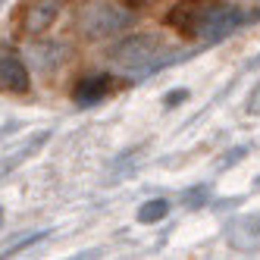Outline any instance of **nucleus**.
Listing matches in <instances>:
<instances>
[{
	"mask_svg": "<svg viewBox=\"0 0 260 260\" xmlns=\"http://www.w3.org/2000/svg\"><path fill=\"white\" fill-rule=\"evenodd\" d=\"M185 201H188V207H201V204L207 201V188H194V191H188V194H185Z\"/></svg>",
	"mask_w": 260,
	"mask_h": 260,
	"instance_id": "9d476101",
	"label": "nucleus"
},
{
	"mask_svg": "<svg viewBox=\"0 0 260 260\" xmlns=\"http://www.w3.org/2000/svg\"><path fill=\"white\" fill-rule=\"evenodd\" d=\"M176 101H185V91H176V94H166V107H176Z\"/></svg>",
	"mask_w": 260,
	"mask_h": 260,
	"instance_id": "f8f14e48",
	"label": "nucleus"
},
{
	"mask_svg": "<svg viewBox=\"0 0 260 260\" xmlns=\"http://www.w3.org/2000/svg\"><path fill=\"white\" fill-rule=\"evenodd\" d=\"M125 25H132V13L119 4H107V0H91L79 10V28L85 38H94V41H104V38H113L119 35Z\"/></svg>",
	"mask_w": 260,
	"mask_h": 260,
	"instance_id": "7ed1b4c3",
	"label": "nucleus"
},
{
	"mask_svg": "<svg viewBox=\"0 0 260 260\" xmlns=\"http://www.w3.org/2000/svg\"><path fill=\"white\" fill-rule=\"evenodd\" d=\"M166 213H170V201L154 198V201L141 204V210H138V222H157V219H163Z\"/></svg>",
	"mask_w": 260,
	"mask_h": 260,
	"instance_id": "6e6552de",
	"label": "nucleus"
},
{
	"mask_svg": "<svg viewBox=\"0 0 260 260\" xmlns=\"http://www.w3.org/2000/svg\"><path fill=\"white\" fill-rule=\"evenodd\" d=\"M41 238H47V232H35V235H22L19 241H13V245L4 251V257H13V254H19L22 248H31L35 241H41Z\"/></svg>",
	"mask_w": 260,
	"mask_h": 260,
	"instance_id": "1a4fd4ad",
	"label": "nucleus"
},
{
	"mask_svg": "<svg viewBox=\"0 0 260 260\" xmlns=\"http://www.w3.org/2000/svg\"><path fill=\"white\" fill-rule=\"evenodd\" d=\"M0 226H4V210H0Z\"/></svg>",
	"mask_w": 260,
	"mask_h": 260,
	"instance_id": "4468645a",
	"label": "nucleus"
},
{
	"mask_svg": "<svg viewBox=\"0 0 260 260\" xmlns=\"http://www.w3.org/2000/svg\"><path fill=\"white\" fill-rule=\"evenodd\" d=\"M110 60L122 72H147L170 60V47L157 35H132V38H125L113 47Z\"/></svg>",
	"mask_w": 260,
	"mask_h": 260,
	"instance_id": "f03ea898",
	"label": "nucleus"
},
{
	"mask_svg": "<svg viewBox=\"0 0 260 260\" xmlns=\"http://www.w3.org/2000/svg\"><path fill=\"white\" fill-rule=\"evenodd\" d=\"M125 4H147V0H125Z\"/></svg>",
	"mask_w": 260,
	"mask_h": 260,
	"instance_id": "ddd939ff",
	"label": "nucleus"
},
{
	"mask_svg": "<svg viewBox=\"0 0 260 260\" xmlns=\"http://www.w3.org/2000/svg\"><path fill=\"white\" fill-rule=\"evenodd\" d=\"M248 16L232 4H213V7H198L194 0H185L170 13V22L182 31L194 35V38H222V35L235 31Z\"/></svg>",
	"mask_w": 260,
	"mask_h": 260,
	"instance_id": "f257e3e1",
	"label": "nucleus"
},
{
	"mask_svg": "<svg viewBox=\"0 0 260 260\" xmlns=\"http://www.w3.org/2000/svg\"><path fill=\"white\" fill-rule=\"evenodd\" d=\"M28 69L22 63V57L16 50L4 47L0 50V88L10 91V94H25L28 91Z\"/></svg>",
	"mask_w": 260,
	"mask_h": 260,
	"instance_id": "20e7f679",
	"label": "nucleus"
},
{
	"mask_svg": "<svg viewBox=\"0 0 260 260\" xmlns=\"http://www.w3.org/2000/svg\"><path fill=\"white\" fill-rule=\"evenodd\" d=\"M0 7H4V0H0Z\"/></svg>",
	"mask_w": 260,
	"mask_h": 260,
	"instance_id": "dca6fc26",
	"label": "nucleus"
},
{
	"mask_svg": "<svg viewBox=\"0 0 260 260\" xmlns=\"http://www.w3.org/2000/svg\"><path fill=\"white\" fill-rule=\"evenodd\" d=\"M251 4H260V0H251Z\"/></svg>",
	"mask_w": 260,
	"mask_h": 260,
	"instance_id": "2eb2a0df",
	"label": "nucleus"
},
{
	"mask_svg": "<svg viewBox=\"0 0 260 260\" xmlns=\"http://www.w3.org/2000/svg\"><path fill=\"white\" fill-rule=\"evenodd\" d=\"M248 113H260V85L251 91V98H248Z\"/></svg>",
	"mask_w": 260,
	"mask_h": 260,
	"instance_id": "9b49d317",
	"label": "nucleus"
},
{
	"mask_svg": "<svg viewBox=\"0 0 260 260\" xmlns=\"http://www.w3.org/2000/svg\"><path fill=\"white\" fill-rule=\"evenodd\" d=\"M60 10H63V0H31L22 13V28L28 35H41L57 22Z\"/></svg>",
	"mask_w": 260,
	"mask_h": 260,
	"instance_id": "39448f33",
	"label": "nucleus"
},
{
	"mask_svg": "<svg viewBox=\"0 0 260 260\" xmlns=\"http://www.w3.org/2000/svg\"><path fill=\"white\" fill-rule=\"evenodd\" d=\"M107 94H110V79L107 76H85L76 85V91H72V101H76L79 107H94Z\"/></svg>",
	"mask_w": 260,
	"mask_h": 260,
	"instance_id": "0eeeda50",
	"label": "nucleus"
},
{
	"mask_svg": "<svg viewBox=\"0 0 260 260\" xmlns=\"http://www.w3.org/2000/svg\"><path fill=\"white\" fill-rule=\"evenodd\" d=\"M226 238L235 251H257L260 248V219H251V216L235 219L226 232Z\"/></svg>",
	"mask_w": 260,
	"mask_h": 260,
	"instance_id": "423d86ee",
	"label": "nucleus"
}]
</instances>
